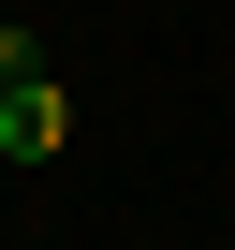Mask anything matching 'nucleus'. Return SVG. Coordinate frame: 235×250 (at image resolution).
I'll return each instance as SVG.
<instances>
[{"instance_id": "nucleus-1", "label": "nucleus", "mask_w": 235, "mask_h": 250, "mask_svg": "<svg viewBox=\"0 0 235 250\" xmlns=\"http://www.w3.org/2000/svg\"><path fill=\"white\" fill-rule=\"evenodd\" d=\"M59 147H74L59 74H15V88H0V162H59Z\"/></svg>"}, {"instance_id": "nucleus-2", "label": "nucleus", "mask_w": 235, "mask_h": 250, "mask_svg": "<svg viewBox=\"0 0 235 250\" xmlns=\"http://www.w3.org/2000/svg\"><path fill=\"white\" fill-rule=\"evenodd\" d=\"M15 74H44V30H30V15H0V88H15Z\"/></svg>"}]
</instances>
